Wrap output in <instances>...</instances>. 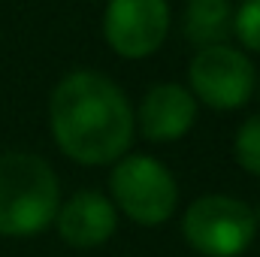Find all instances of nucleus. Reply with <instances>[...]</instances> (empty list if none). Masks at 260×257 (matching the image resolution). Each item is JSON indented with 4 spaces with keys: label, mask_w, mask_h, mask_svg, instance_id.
Segmentation results:
<instances>
[{
    "label": "nucleus",
    "mask_w": 260,
    "mask_h": 257,
    "mask_svg": "<svg viewBox=\"0 0 260 257\" xmlns=\"http://www.w3.org/2000/svg\"><path fill=\"white\" fill-rule=\"evenodd\" d=\"M49 124L55 145L82 167L121 160L136 130L127 94L97 70H76L55 85Z\"/></svg>",
    "instance_id": "nucleus-1"
},
{
    "label": "nucleus",
    "mask_w": 260,
    "mask_h": 257,
    "mask_svg": "<svg viewBox=\"0 0 260 257\" xmlns=\"http://www.w3.org/2000/svg\"><path fill=\"white\" fill-rule=\"evenodd\" d=\"M61 209L55 170L30 151L0 154V236L24 239L49 230Z\"/></svg>",
    "instance_id": "nucleus-2"
},
{
    "label": "nucleus",
    "mask_w": 260,
    "mask_h": 257,
    "mask_svg": "<svg viewBox=\"0 0 260 257\" xmlns=\"http://www.w3.org/2000/svg\"><path fill=\"white\" fill-rule=\"evenodd\" d=\"M182 230L188 245L203 257H239L257 236V215L248 203L227 194L197 197L185 209Z\"/></svg>",
    "instance_id": "nucleus-3"
},
{
    "label": "nucleus",
    "mask_w": 260,
    "mask_h": 257,
    "mask_svg": "<svg viewBox=\"0 0 260 257\" xmlns=\"http://www.w3.org/2000/svg\"><path fill=\"white\" fill-rule=\"evenodd\" d=\"M109 188L115 200L112 206H118L130 221L142 227L170 221L179 203V185L173 173L148 154H124L115 160Z\"/></svg>",
    "instance_id": "nucleus-4"
},
{
    "label": "nucleus",
    "mask_w": 260,
    "mask_h": 257,
    "mask_svg": "<svg viewBox=\"0 0 260 257\" xmlns=\"http://www.w3.org/2000/svg\"><path fill=\"white\" fill-rule=\"evenodd\" d=\"M188 79L194 88V100H203L209 109L227 112L239 109L254 94V64L245 58V52L221 43L197 49L194 61L188 67Z\"/></svg>",
    "instance_id": "nucleus-5"
},
{
    "label": "nucleus",
    "mask_w": 260,
    "mask_h": 257,
    "mask_svg": "<svg viewBox=\"0 0 260 257\" xmlns=\"http://www.w3.org/2000/svg\"><path fill=\"white\" fill-rule=\"evenodd\" d=\"M170 34L167 0H109L103 15V37L121 58L139 61L154 55Z\"/></svg>",
    "instance_id": "nucleus-6"
},
{
    "label": "nucleus",
    "mask_w": 260,
    "mask_h": 257,
    "mask_svg": "<svg viewBox=\"0 0 260 257\" xmlns=\"http://www.w3.org/2000/svg\"><path fill=\"white\" fill-rule=\"evenodd\" d=\"M133 121L151 142H176L194 127L197 100L188 88L176 82H160L142 97Z\"/></svg>",
    "instance_id": "nucleus-7"
},
{
    "label": "nucleus",
    "mask_w": 260,
    "mask_h": 257,
    "mask_svg": "<svg viewBox=\"0 0 260 257\" xmlns=\"http://www.w3.org/2000/svg\"><path fill=\"white\" fill-rule=\"evenodd\" d=\"M58 233L73 248H97L118 230V212L112 200L97 191H79L67 203H61L58 215Z\"/></svg>",
    "instance_id": "nucleus-8"
},
{
    "label": "nucleus",
    "mask_w": 260,
    "mask_h": 257,
    "mask_svg": "<svg viewBox=\"0 0 260 257\" xmlns=\"http://www.w3.org/2000/svg\"><path fill=\"white\" fill-rule=\"evenodd\" d=\"M182 27L197 49L221 46L233 34V6L230 0H188Z\"/></svg>",
    "instance_id": "nucleus-9"
},
{
    "label": "nucleus",
    "mask_w": 260,
    "mask_h": 257,
    "mask_svg": "<svg viewBox=\"0 0 260 257\" xmlns=\"http://www.w3.org/2000/svg\"><path fill=\"white\" fill-rule=\"evenodd\" d=\"M233 157L236 164L251 173L260 176V115H251L242 121V127L236 130V139H233Z\"/></svg>",
    "instance_id": "nucleus-10"
},
{
    "label": "nucleus",
    "mask_w": 260,
    "mask_h": 257,
    "mask_svg": "<svg viewBox=\"0 0 260 257\" xmlns=\"http://www.w3.org/2000/svg\"><path fill=\"white\" fill-rule=\"evenodd\" d=\"M233 34L248 52L260 55V0H245L239 9H233Z\"/></svg>",
    "instance_id": "nucleus-11"
}]
</instances>
